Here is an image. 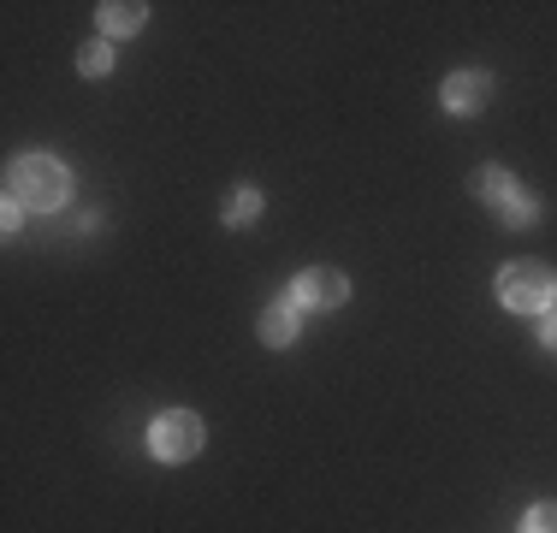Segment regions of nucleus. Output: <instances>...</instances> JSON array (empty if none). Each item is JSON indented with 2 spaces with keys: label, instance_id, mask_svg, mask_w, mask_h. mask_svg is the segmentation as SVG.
I'll return each mask as SVG.
<instances>
[{
  "label": "nucleus",
  "instance_id": "obj_1",
  "mask_svg": "<svg viewBox=\"0 0 557 533\" xmlns=\"http://www.w3.org/2000/svg\"><path fill=\"white\" fill-rule=\"evenodd\" d=\"M65 196H72V172H65L54 154H18L7 166V202L36 208V213H54Z\"/></svg>",
  "mask_w": 557,
  "mask_h": 533
},
{
  "label": "nucleus",
  "instance_id": "obj_2",
  "mask_svg": "<svg viewBox=\"0 0 557 533\" xmlns=\"http://www.w3.org/2000/svg\"><path fill=\"white\" fill-rule=\"evenodd\" d=\"M552 297H557V290H552V266H540V261H516V266H504V273H498V302H504V309H516V314H540Z\"/></svg>",
  "mask_w": 557,
  "mask_h": 533
},
{
  "label": "nucleus",
  "instance_id": "obj_3",
  "mask_svg": "<svg viewBox=\"0 0 557 533\" xmlns=\"http://www.w3.org/2000/svg\"><path fill=\"white\" fill-rule=\"evenodd\" d=\"M149 445H154V457H161V462H190L196 450H202V416H190V409H172V416L154 421Z\"/></svg>",
  "mask_w": 557,
  "mask_h": 533
},
{
  "label": "nucleus",
  "instance_id": "obj_4",
  "mask_svg": "<svg viewBox=\"0 0 557 533\" xmlns=\"http://www.w3.org/2000/svg\"><path fill=\"white\" fill-rule=\"evenodd\" d=\"M344 297H350V278H344L338 266H309V273L290 285V302H297V309H338Z\"/></svg>",
  "mask_w": 557,
  "mask_h": 533
},
{
  "label": "nucleus",
  "instance_id": "obj_5",
  "mask_svg": "<svg viewBox=\"0 0 557 533\" xmlns=\"http://www.w3.org/2000/svg\"><path fill=\"white\" fill-rule=\"evenodd\" d=\"M486 96H493V77H486V72H457L445 84V107H450V113H481Z\"/></svg>",
  "mask_w": 557,
  "mask_h": 533
},
{
  "label": "nucleus",
  "instance_id": "obj_6",
  "mask_svg": "<svg viewBox=\"0 0 557 533\" xmlns=\"http://www.w3.org/2000/svg\"><path fill=\"white\" fill-rule=\"evenodd\" d=\"M297 320H302L297 302H273V309L261 314V338H268L273 350H278V344H297Z\"/></svg>",
  "mask_w": 557,
  "mask_h": 533
},
{
  "label": "nucleus",
  "instance_id": "obj_7",
  "mask_svg": "<svg viewBox=\"0 0 557 533\" xmlns=\"http://www.w3.org/2000/svg\"><path fill=\"white\" fill-rule=\"evenodd\" d=\"M143 12H149V7H137V0H108V7H101V30L125 36V30H137V24H143Z\"/></svg>",
  "mask_w": 557,
  "mask_h": 533
},
{
  "label": "nucleus",
  "instance_id": "obj_8",
  "mask_svg": "<svg viewBox=\"0 0 557 533\" xmlns=\"http://www.w3.org/2000/svg\"><path fill=\"white\" fill-rule=\"evenodd\" d=\"M469 190L474 196H481V202H504V196H510L516 190V184H510V172H504V166H481V172H474V178H469Z\"/></svg>",
  "mask_w": 557,
  "mask_h": 533
},
{
  "label": "nucleus",
  "instance_id": "obj_9",
  "mask_svg": "<svg viewBox=\"0 0 557 533\" xmlns=\"http://www.w3.org/2000/svg\"><path fill=\"white\" fill-rule=\"evenodd\" d=\"M498 220H504V225H516V232H522V225H534V220H540V208H534V196H522V190H510V196H504V202H498Z\"/></svg>",
  "mask_w": 557,
  "mask_h": 533
},
{
  "label": "nucleus",
  "instance_id": "obj_10",
  "mask_svg": "<svg viewBox=\"0 0 557 533\" xmlns=\"http://www.w3.org/2000/svg\"><path fill=\"white\" fill-rule=\"evenodd\" d=\"M256 213H261V190H249V184H244V190L225 196V225H249Z\"/></svg>",
  "mask_w": 557,
  "mask_h": 533
},
{
  "label": "nucleus",
  "instance_id": "obj_11",
  "mask_svg": "<svg viewBox=\"0 0 557 533\" xmlns=\"http://www.w3.org/2000/svg\"><path fill=\"white\" fill-rule=\"evenodd\" d=\"M77 65H84L89 77H108V72H113V48H108V42H89V48H84V60H77Z\"/></svg>",
  "mask_w": 557,
  "mask_h": 533
},
{
  "label": "nucleus",
  "instance_id": "obj_12",
  "mask_svg": "<svg viewBox=\"0 0 557 533\" xmlns=\"http://www.w3.org/2000/svg\"><path fill=\"white\" fill-rule=\"evenodd\" d=\"M522 533H557V504H534L528 522H522Z\"/></svg>",
  "mask_w": 557,
  "mask_h": 533
},
{
  "label": "nucleus",
  "instance_id": "obj_13",
  "mask_svg": "<svg viewBox=\"0 0 557 533\" xmlns=\"http://www.w3.org/2000/svg\"><path fill=\"white\" fill-rule=\"evenodd\" d=\"M18 225H24V208H18V202H7V208H0V232L12 237V232H18Z\"/></svg>",
  "mask_w": 557,
  "mask_h": 533
},
{
  "label": "nucleus",
  "instance_id": "obj_14",
  "mask_svg": "<svg viewBox=\"0 0 557 533\" xmlns=\"http://www.w3.org/2000/svg\"><path fill=\"white\" fill-rule=\"evenodd\" d=\"M540 344H546V350H557V314H546V326H540Z\"/></svg>",
  "mask_w": 557,
  "mask_h": 533
}]
</instances>
